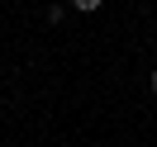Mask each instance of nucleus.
I'll return each instance as SVG.
<instances>
[{"label":"nucleus","mask_w":157,"mask_h":147,"mask_svg":"<svg viewBox=\"0 0 157 147\" xmlns=\"http://www.w3.org/2000/svg\"><path fill=\"white\" fill-rule=\"evenodd\" d=\"M105 0H71V10H81V14H90V10H100Z\"/></svg>","instance_id":"f257e3e1"},{"label":"nucleus","mask_w":157,"mask_h":147,"mask_svg":"<svg viewBox=\"0 0 157 147\" xmlns=\"http://www.w3.org/2000/svg\"><path fill=\"white\" fill-rule=\"evenodd\" d=\"M152 95H157V71H152Z\"/></svg>","instance_id":"f03ea898"}]
</instances>
